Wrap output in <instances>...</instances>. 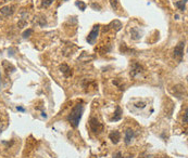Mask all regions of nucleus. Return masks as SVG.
<instances>
[{"mask_svg": "<svg viewBox=\"0 0 188 158\" xmlns=\"http://www.w3.org/2000/svg\"><path fill=\"white\" fill-rule=\"evenodd\" d=\"M89 127H90V129H92V132H95V133H100L101 131H102V129H103V126L101 125V122L95 117L90 118Z\"/></svg>", "mask_w": 188, "mask_h": 158, "instance_id": "4", "label": "nucleus"}, {"mask_svg": "<svg viewBox=\"0 0 188 158\" xmlns=\"http://www.w3.org/2000/svg\"><path fill=\"white\" fill-rule=\"evenodd\" d=\"M99 29H100V26L95 25L94 27H92V29L90 30V33L88 34L86 40H87V42L89 43V45H95V42L97 41V38H98V35H99Z\"/></svg>", "mask_w": 188, "mask_h": 158, "instance_id": "3", "label": "nucleus"}, {"mask_svg": "<svg viewBox=\"0 0 188 158\" xmlns=\"http://www.w3.org/2000/svg\"><path fill=\"white\" fill-rule=\"evenodd\" d=\"M184 49H185V42L180 41L175 48H174V58L178 60V62H182L184 58Z\"/></svg>", "mask_w": 188, "mask_h": 158, "instance_id": "2", "label": "nucleus"}, {"mask_svg": "<svg viewBox=\"0 0 188 158\" xmlns=\"http://www.w3.org/2000/svg\"><path fill=\"white\" fill-rule=\"evenodd\" d=\"M135 106L138 107V108H143V107H146V103H145V102L136 103V104H135Z\"/></svg>", "mask_w": 188, "mask_h": 158, "instance_id": "20", "label": "nucleus"}, {"mask_svg": "<svg viewBox=\"0 0 188 158\" xmlns=\"http://www.w3.org/2000/svg\"><path fill=\"white\" fill-rule=\"evenodd\" d=\"M185 2L184 1H177V2H175V6L177 7L178 9H180L181 11H185V9H186V7H185Z\"/></svg>", "mask_w": 188, "mask_h": 158, "instance_id": "12", "label": "nucleus"}, {"mask_svg": "<svg viewBox=\"0 0 188 158\" xmlns=\"http://www.w3.org/2000/svg\"><path fill=\"white\" fill-rule=\"evenodd\" d=\"M60 69H61V72H62V74L65 77H70L71 75H72V72H71V68L70 67L68 66L66 64H62L60 66Z\"/></svg>", "mask_w": 188, "mask_h": 158, "instance_id": "10", "label": "nucleus"}, {"mask_svg": "<svg viewBox=\"0 0 188 158\" xmlns=\"http://www.w3.org/2000/svg\"><path fill=\"white\" fill-rule=\"evenodd\" d=\"M135 137V133L134 131L132 130V129H127V130L125 131V135H124V142L125 144H130V142H132V140L134 139Z\"/></svg>", "mask_w": 188, "mask_h": 158, "instance_id": "7", "label": "nucleus"}, {"mask_svg": "<svg viewBox=\"0 0 188 158\" xmlns=\"http://www.w3.org/2000/svg\"><path fill=\"white\" fill-rule=\"evenodd\" d=\"M182 1H184V2H185V3H186V2H187V0H182Z\"/></svg>", "mask_w": 188, "mask_h": 158, "instance_id": "24", "label": "nucleus"}, {"mask_svg": "<svg viewBox=\"0 0 188 158\" xmlns=\"http://www.w3.org/2000/svg\"><path fill=\"white\" fill-rule=\"evenodd\" d=\"M75 4H76V7H78L79 10H82V11H84L86 9V4L84 3L83 1H76L75 2Z\"/></svg>", "mask_w": 188, "mask_h": 158, "instance_id": "14", "label": "nucleus"}, {"mask_svg": "<svg viewBox=\"0 0 188 158\" xmlns=\"http://www.w3.org/2000/svg\"><path fill=\"white\" fill-rule=\"evenodd\" d=\"M32 34H33V29L28 28L27 30H25V32L23 33V35H22V36H23V38H28V37H30Z\"/></svg>", "mask_w": 188, "mask_h": 158, "instance_id": "15", "label": "nucleus"}, {"mask_svg": "<svg viewBox=\"0 0 188 158\" xmlns=\"http://www.w3.org/2000/svg\"><path fill=\"white\" fill-rule=\"evenodd\" d=\"M143 73V67L137 62L133 63L132 68H130V76H132L133 78H137L139 77V76H141Z\"/></svg>", "mask_w": 188, "mask_h": 158, "instance_id": "5", "label": "nucleus"}, {"mask_svg": "<svg viewBox=\"0 0 188 158\" xmlns=\"http://www.w3.org/2000/svg\"><path fill=\"white\" fill-rule=\"evenodd\" d=\"M113 158H123V155L121 152H116L115 154L113 155Z\"/></svg>", "mask_w": 188, "mask_h": 158, "instance_id": "21", "label": "nucleus"}, {"mask_svg": "<svg viewBox=\"0 0 188 158\" xmlns=\"http://www.w3.org/2000/svg\"><path fill=\"white\" fill-rule=\"evenodd\" d=\"M14 9H15V6L3 7V8H1V10H0V13H1L2 16L8 17V16H10V15H12L13 13H14Z\"/></svg>", "mask_w": 188, "mask_h": 158, "instance_id": "6", "label": "nucleus"}, {"mask_svg": "<svg viewBox=\"0 0 188 158\" xmlns=\"http://www.w3.org/2000/svg\"><path fill=\"white\" fill-rule=\"evenodd\" d=\"M0 85H1V82H0Z\"/></svg>", "mask_w": 188, "mask_h": 158, "instance_id": "27", "label": "nucleus"}, {"mask_svg": "<svg viewBox=\"0 0 188 158\" xmlns=\"http://www.w3.org/2000/svg\"><path fill=\"white\" fill-rule=\"evenodd\" d=\"M139 158H154V156L147 154V153H143L141 155H139Z\"/></svg>", "mask_w": 188, "mask_h": 158, "instance_id": "18", "label": "nucleus"}, {"mask_svg": "<svg viewBox=\"0 0 188 158\" xmlns=\"http://www.w3.org/2000/svg\"><path fill=\"white\" fill-rule=\"evenodd\" d=\"M6 1H8V0H6Z\"/></svg>", "mask_w": 188, "mask_h": 158, "instance_id": "26", "label": "nucleus"}, {"mask_svg": "<svg viewBox=\"0 0 188 158\" xmlns=\"http://www.w3.org/2000/svg\"><path fill=\"white\" fill-rule=\"evenodd\" d=\"M183 122H184L185 125H186L187 122H188V113H187V109L185 111V113H184V117H183Z\"/></svg>", "mask_w": 188, "mask_h": 158, "instance_id": "19", "label": "nucleus"}, {"mask_svg": "<svg viewBox=\"0 0 188 158\" xmlns=\"http://www.w3.org/2000/svg\"><path fill=\"white\" fill-rule=\"evenodd\" d=\"M4 128V125H3V121H2L1 117H0V132H2V130H3Z\"/></svg>", "mask_w": 188, "mask_h": 158, "instance_id": "22", "label": "nucleus"}, {"mask_svg": "<svg viewBox=\"0 0 188 158\" xmlns=\"http://www.w3.org/2000/svg\"><path fill=\"white\" fill-rule=\"evenodd\" d=\"M83 112H84V106L82 103L76 104L72 109H71V113L68 114V120L73 128H77V127H78L82 115H83Z\"/></svg>", "mask_w": 188, "mask_h": 158, "instance_id": "1", "label": "nucleus"}, {"mask_svg": "<svg viewBox=\"0 0 188 158\" xmlns=\"http://www.w3.org/2000/svg\"><path fill=\"white\" fill-rule=\"evenodd\" d=\"M110 3H111L112 9H114V10H116V9H118L119 0H110Z\"/></svg>", "mask_w": 188, "mask_h": 158, "instance_id": "17", "label": "nucleus"}, {"mask_svg": "<svg viewBox=\"0 0 188 158\" xmlns=\"http://www.w3.org/2000/svg\"><path fill=\"white\" fill-rule=\"evenodd\" d=\"M2 64H3V67H4V69H6V71H7V73H9V72H10V71H9V69H13V71H14V67H13L12 66V65H11V64H9V63L8 62H7V61H3V63H2Z\"/></svg>", "mask_w": 188, "mask_h": 158, "instance_id": "13", "label": "nucleus"}, {"mask_svg": "<svg viewBox=\"0 0 188 158\" xmlns=\"http://www.w3.org/2000/svg\"><path fill=\"white\" fill-rule=\"evenodd\" d=\"M121 118H122V109H121L120 106H118L113 118H112V121H119V120H121Z\"/></svg>", "mask_w": 188, "mask_h": 158, "instance_id": "11", "label": "nucleus"}, {"mask_svg": "<svg viewBox=\"0 0 188 158\" xmlns=\"http://www.w3.org/2000/svg\"><path fill=\"white\" fill-rule=\"evenodd\" d=\"M109 138L110 140H111V142L113 144H118L119 141L121 140V133L119 132V131H112L111 133L109 134Z\"/></svg>", "mask_w": 188, "mask_h": 158, "instance_id": "8", "label": "nucleus"}, {"mask_svg": "<svg viewBox=\"0 0 188 158\" xmlns=\"http://www.w3.org/2000/svg\"><path fill=\"white\" fill-rule=\"evenodd\" d=\"M16 109H17V111H20V112H25V109H24L23 107H21V106H17Z\"/></svg>", "mask_w": 188, "mask_h": 158, "instance_id": "23", "label": "nucleus"}, {"mask_svg": "<svg viewBox=\"0 0 188 158\" xmlns=\"http://www.w3.org/2000/svg\"><path fill=\"white\" fill-rule=\"evenodd\" d=\"M54 1V0H43V1H41V6L45 7V8H47V7H49Z\"/></svg>", "mask_w": 188, "mask_h": 158, "instance_id": "16", "label": "nucleus"}, {"mask_svg": "<svg viewBox=\"0 0 188 158\" xmlns=\"http://www.w3.org/2000/svg\"><path fill=\"white\" fill-rule=\"evenodd\" d=\"M63 1H68V0H63Z\"/></svg>", "mask_w": 188, "mask_h": 158, "instance_id": "25", "label": "nucleus"}, {"mask_svg": "<svg viewBox=\"0 0 188 158\" xmlns=\"http://www.w3.org/2000/svg\"><path fill=\"white\" fill-rule=\"evenodd\" d=\"M130 37L132 39L134 40H139L141 38V33H140V29L138 27H133L130 29Z\"/></svg>", "mask_w": 188, "mask_h": 158, "instance_id": "9", "label": "nucleus"}]
</instances>
